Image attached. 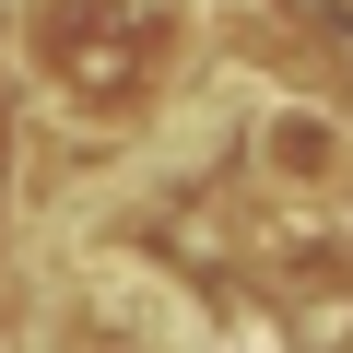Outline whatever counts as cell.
I'll return each mask as SVG.
<instances>
[{
  "mask_svg": "<svg viewBox=\"0 0 353 353\" xmlns=\"http://www.w3.org/2000/svg\"><path fill=\"white\" fill-rule=\"evenodd\" d=\"M248 153H259V176H271L283 201H330V189H353V130H341L330 106H259Z\"/></svg>",
  "mask_w": 353,
  "mask_h": 353,
  "instance_id": "1",
  "label": "cell"
}]
</instances>
